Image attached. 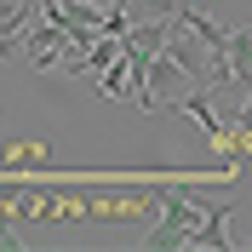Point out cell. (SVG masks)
I'll list each match as a JSON object with an SVG mask.
<instances>
[{
  "instance_id": "1",
  "label": "cell",
  "mask_w": 252,
  "mask_h": 252,
  "mask_svg": "<svg viewBox=\"0 0 252 252\" xmlns=\"http://www.w3.org/2000/svg\"><path fill=\"white\" fill-rule=\"evenodd\" d=\"M149 195H155V206H160V223L143 235V247L149 252H189V247H201L212 201L195 195V178H184V184H149Z\"/></svg>"
},
{
  "instance_id": "2",
  "label": "cell",
  "mask_w": 252,
  "mask_h": 252,
  "mask_svg": "<svg viewBox=\"0 0 252 252\" xmlns=\"http://www.w3.org/2000/svg\"><path fill=\"white\" fill-rule=\"evenodd\" d=\"M23 52H29L34 69H63V58L75 52V40H69V29H63V23L40 17V23H29V29H23Z\"/></svg>"
},
{
  "instance_id": "3",
  "label": "cell",
  "mask_w": 252,
  "mask_h": 252,
  "mask_svg": "<svg viewBox=\"0 0 252 252\" xmlns=\"http://www.w3.org/2000/svg\"><path fill=\"white\" fill-rule=\"evenodd\" d=\"M149 92H155V109H172L184 92H195V80H189L166 52H155V58H149Z\"/></svg>"
},
{
  "instance_id": "4",
  "label": "cell",
  "mask_w": 252,
  "mask_h": 252,
  "mask_svg": "<svg viewBox=\"0 0 252 252\" xmlns=\"http://www.w3.org/2000/svg\"><path fill=\"white\" fill-rule=\"evenodd\" d=\"M229 69H235V86H229V92L247 97L252 92V23L229 29Z\"/></svg>"
},
{
  "instance_id": "5",
  "label": "cell",
  "mask_w": 252,
  "mask_h": 252,
  "mask_svg": "<svg viewBox=\"0 0 252 252\" xmlns=\"http://www.w3.org/2000/svg\"><path fill=\"white\" fill-rule=\"evenodd\" d=\"M121 12L132 17V23H172V17L184 12V0H121Z\"/></svg>"
},
{
  "instance_id": "6",
  "label": "cell",
  "mask_w": 252,
  "mask_h": 252,
  "mask_svg": "<svg viewBox=\"0 0 252 252\" xmlns=\"http://www.w3.org/2000/svg\"><path fill=\"white\" fill-rule=\"evenodd\" d=\"M34 166H46V143H12V149H0V172H34Z\"/></svg>"
},
{
  "instance_id": "7",
  "label": "cell",
  "mask_w": 252,
  "mask_h": 252,
  "mask_svg": "<svg viewBox=\"0 0 252 252\" xmlns=\"http://www.w3.org/2000/svg\"><path fill=\"white\" fill-rule=\"evenodd\" d=\"M29 23H34V6H29V0H0V29H6V34H23Z\"/></svg>"
},
{
  "instance_id": "8",
  "label": "cell",
  "mask_w": 252,
  "mask_h": 252,
  "mask_svg": "<svg viewBox=\"0 0 252 252\" xmlns=\"http://www.w3.org/2000/svg\"><path fill=\"white\" fill-rule=\"evenodd\" d=\"M0 247H17V223H12V212H0Z\"/></svg>"
},
{
  "instance_id": "9",
  "label": "cell",
  "mask_w": 252,
  "mask_h": 252,
  "mask_svg": "<svg viewBox=\"0 0 252 252\" xmlns=\"http://www.w3.org/2000/svg\"><path fill=\"white\" fill-rule=\"evenodd\" d=\"M17 52H23V40H17V34H6V29H0V58H17Z\"/></svg>"
},
{
  "instance_id": "10",
  "label": "cell",
  "mask_w": 252,
  "mask_h": 252,
  "mask_svg": "<svg viewBox=\"0 0 252 252\" xmlns=\"http://www.w3.org/2000/svg\"><path fill=\"white\" fill-rule=\"evenodd\" d=\"M247 218H252V212H247ZM229 241H235V247H252V229H241V235L229 229Z\"/></svg>"
},
{
  "instance_id": "11",
  "label": "cell",
  "mask_w": 252,
  "mask_h": 252,
  "mask_svg": "<svg viewBox=\"0 0 252 252\" xmlns=\"http://www.w3.org/2000/svg\"><path fill=\"white\" fill-rule=\"evenodd\" d=\"M0 132H6V115H0Z\"/></svg>"
},
{
  "instance_id": "12",
  "label": "cell",
  "mask_w": 252,
  "mask_h": 252,
  "mask_svg": "<svg viewBox=\"0 0 252 252\" xmlns=\"http://www.w3.org/2000/svg\"><path fill=\"white\" fill-rule=\"evenodd\" d=\"M195 6H206V0H195Z\"/></svg>"
}]
</instances>
